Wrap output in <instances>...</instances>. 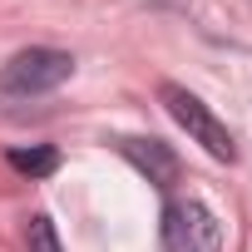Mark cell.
Returning a JSON list of instances; mask_svg holds the SVG:
<instances>
[{"mask_svg": "<svg viewBox=\"0 0 252 252\" xmlns=\"http://www.w3.org/2000/svg\"><path fill=\"white\" fill-rule=\"evenodd\" d=\"M25 247H30V252H64V247H60V232H55V222H50L45 213L30 218V227H25Z\"/></svg>", "mask_w": 252, "mask_h": 252, "instance_id": "cell-6", "label": "cell"}, {"mask_svg": "<svg viewBox=\"0 0 252 252\" xmlns=\"http://www.w3.org/2000/svg\"><path fill=\"white\" fill-rule=\"evenodd\" d=\"M69 74H74V60H69L64 50L35 45V50H20V55L5 64L0 89H5V94H50V89H60Z\"/></svg>", "mask_w": 252, "mask_h": 252, "instance_id": "cell-3", "label": "cell"}, {"mask_svg": "<svg viewBox=\"0 0 252 252\" xmlns=\"http://www.w3.org/2000/svg\"><path fill=\"white\" fill-rule=\"evenodd\" d=\"M163 247L168 252H222V222L208 203L178 198L163 208Z\"/></svg>", "mask_w": 252, "mask_h": 252, "instance_id": "cell-2", "label": "cell"}, {"mask_svg": "<svg viewBox=\"0 0 252 252\" xmlns=\"http://www.w3.org/2000/svg\"><path fill=\"white\" fill-rule=\"evenodd\" d=\"M119 154L129 158L149 183H158V188H173L178 183V154L163 139H119Z\"/></svg>", "mask_w": 252, "mask_h": 252, "instance_id": "cell-4", "label": "cell"}, {"mask_svg": "<svg viewBox=\"0 0 252 252\" xmlns=\"http://www.w3.org/2000/svg\"><path fill=\"white\" fill-rule=\"evenodd\" d=\"M158 99H163V109L173 114L178 129H188V139L203 144L218 163H232V158H237V144H232V134H227V124H222V119H218L193 89H183V84H163Z\"/></svg>", "mask_w": 252, "mask_h": 252, "instance_id": "cell-1", "label": "cell"}, {"mask_svg": "<svg viewBox=\"0 0 252 252\" xmlns=\"http://www.w3.org/2000/svg\"><path fill=\"white\" fill-rule=\"evenodd\" d=\"M5 158H10L15 173H30V178H45V173L60 168V154H55V149H10Z\"/></svg>", "mask_w": 252, "mask_h": 252, "instance_id": "cell-5", "label": "cell"}]
</instances>
